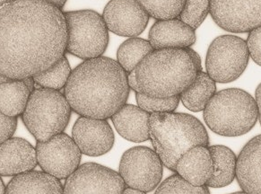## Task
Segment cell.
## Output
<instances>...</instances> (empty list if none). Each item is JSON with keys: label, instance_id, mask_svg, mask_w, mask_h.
Listing matches in <instances>:
<instances>
[{"label": "cell", "instance_id": "obj_1", "mask_svg": "<svg viewBox=\"0 0 261 194\" xmlns=\"http://www.w3.org/2000/svg\"><path fill=\"white\" fill-rule=\"evenodd\" d=\"M64 12L45 0H15L0 8V73L12 79L49 69L67 52Z\"/></svg>", "mask_w": 261, "mask_h": 194}, {"label": "cell", "instance_id": "obj_2", "mask_svg": "<svg viewBox=\"0 0 261 194\" xmlns=\"http://www.w3.org/2000/svg\"><path fill=\"white\" fill-rule=\"evenodd\" d=\"M127 73L108 57L86 60L71 72L64 94L80 116L107 119L126 105Z\"/></svg>", "mask_w": 261, "mask_h": 194}, {"label": "cell", "instance_id": "obj_3", "mask_svg": "<svg viewBox=\"0 0 261 194\" xmlns=\"http://www.w3.org/2000/svg\"><path fill=\"white\" fill-rule=\"evenodd\" d=\"M198 72L186 48L153 50L135 69L140 93L156 98L179 95L191 86Z\"/></svg>", "mask_w": 261, "mask_h": 194}, {"label": "cell", "instance_id": "obj_4", "mask_svg": "<svg viewBox=\"0 0 261 194\" xmlns=\"http://www.w3.org/2000/svg\"><path fill=\"white\" fill-rule=\"evenodd\" d=\"M150 140L164 166L175 171L179 157L195 146L209 147L205 126L194 116L180 112L150 113Z\"/></svg>", "mask_w": 261, "mask_h": 194}, {"label": "cell", "instance_id": "obj_5", "mask_svg": "<svg viewBox=\"0 0 261 194\" xmlns=\"http://www.w3.org/2000/svg\"><path fill=\"white\" fill-rule=\"evenodd\" d=\"M203 116L213 132L224 137H238L255 126L258 112L251 94L239 88H227L215 93Z\"/></svg>", "mask_w": 261, "mask_h": 194}, {"label": "cell", "instance_id": "obj_6", "mask_svg": "<svg viewBox=\"0 0 261 194\" xmlns=\"http://www.w3.org/2000/svg\"><path fill=\"white\" fill-rule=\"evenodd\" d=\"M71 113L72 108L64 93L40 87L31 93L22 119L36 140L43 142L65 131Z\"/></svg>", "mask_w": 261, "mask_h": 194}, {"label": "cell", "instance_id": "obj_7", "mask_svg": "<svg viewBox=\"0 0 261 194\" xmlns=\"http://www.w3.org/2000/svg\"><path fill=\"white\" fill-rule=\"evenodd\" d=\"M64 15L67 27V53L84 60L102 56L110 40L102 15L93 10L66 12Z\"/></svg>", "mask_w": 261, "mask_h": 194}, {"label": "cell", "instance_id": "obj_8", "mask_svg": "<svg viewBox=\"0 0 261 194\" xmlns=\"http://www.w3.org/2000/svg\"><path fill=\"white\" fill-rule=\"evenodd\" d=\"M249 59L246 41L235 35L218 36L207 50L206 73L217 83L232 82L245 71Z\"/></svg>", "mask_w": 261, "mask_h": 194}, {"label": "cell", "instance_id": "obj_9", "mask_svg": "<svg viewBox=\"0 0 261 194\" xmlns=\"http://www.w3.org/2000/svg\"><path fill=\"white\" fill-rule=\"evenodd\" d=\"M164 164L154 150L147 147H134L122 155L120 174L126 186L149 192L160 184Z\"/></svg>", "mask_w": 261, "mask_h": 194}, {"label": "cell", "instance_id": "obj_10", "mask_svg": "<svg viewBox=\"0 0 261 194\" xmlns=\"http://www.w3.org/2000/svg\"><path fill=\"white\" fill-rule=\"evenodd\" d=\"M35 150L42 171L59 180L67 179L75 172L82 157L74 139L64 132L47 141H37Z\"/></svg>", "mask_w": 261, "mask_h": 194}, {"label": "cell", "instance_id": "obj_11", "mask_svg": "<svg viewBox=\"0 0 261 194\" xmlns=\"http://www.w3.org/2000/svg\"><path fill=\"white\" fill-rule=\"evenodd\" d=\"M126 187L119 173L89 162L67 177L63 189L64 194H122Z\"/></svg>", "mask_w": 261, "mask_h": 194}, {"label": "cell", "instance_id": "obj_12", "mask_svg": "<svg viewBox=\"0 0 261 194\" xmlns=\"http://www.w3.org/2000/svg\"><path fill=\"white\" fill-rule=\"evenodd\" d=\"M210 15L224 30L250 33L261 26V0H210Z\"/></svg>", "mask_w": 261, "mask_h": 194}, {"label": "cell", "instance_id": "obj_13", "mask_svg": "<svg viewBox=\"0 0 261 194\" xmlns=\"http://www.w3.org/2000/svg\"><path fill=\"white\" fill-rule=\"evenodd\" d=\"M102 17L110 32L124 37H138L146 30L150 16L138 0H111Z\"/></svg>", "mask_w": 261, "mask_h": 194}, {"label": "cell", "instance_id": "obj_14", "mask_svg": "<svg viewBox=\"0 0 261 194\" xmlns=\"http://www.w3.org/2000/svg\"><path fill=\"white\" fill-rule=\"evenodd\" d=\"M72 138L81 153L89 157H100L111 151L115 136L107 119L81 116L72 130Z\"/></svg>", "mask_w": 261, "mask_h": 194}, {"label": "cell", "instance_id": "obj_15", "mask_svg": "<svg viewBox=\"0 0 261 194\" xmlns=\"http://www.w3.org/2000/svg\"><path fill=\"white\" fill-rule=\"evenodd\" d=\"M35 148L21 138H10L0 144V176H15L37 165Z\"/></svg>", "mask_w": 261, "mask_h": 194}, {"label": "cell", "instance_id": "obj_16", "mask_svg": "<svg viewBox=\"0 0 261 194\" xmlns=\"http://www.w3.org/2000/svg\"><path fill=\"white\" fill-rule=\"evenodd\" d=\"M148 37L153 50L188 48L197 41L194 29L178 17L157 20L151 27Z\"/></svg>", "mask_w": 261, "mask_h": 194}, {"label": "cell", "instance_id": "obj_17", "mask_svg": "<svg viewBox=\"0 0 261 194\" xmlns=\"http://www.w3.org/2000/svg\"><path fill=\"white\" fill-rule=\"evenodd\" d=\"M174 172L192 185H206L214 173L212 155L208 147L195 146L187 150L179 157Z\"/></svg>", "mask_w": 261, "mask_h": 194}, {"label": "cell", "instance_id": "obj_18", "mask_svg": "<svg viewBox=\"0 0 261 194\" xmlns=\"http://www.w3.org/2000/svg\"><path fill=\"white\" fill-rule=\"evenodd\" d=\"M236 179L249 194H261V135L250 139L237 157Z\"/></svg>", "mask_w": 261, "mask_h": 194}, {"label": "cell", "instance_id": "obj_19", "mask_svg": "<svg viewBox=\"0 0 261 194\" xmlns=\"http://www.w3.org/2000/svg\"><path fill=\"white\" fill-rule=\"evenodd\" d=\"M149 112L133 105H124L111 117L116 131L128 141L142 143L150 139Z\"/></svg>", "mask_w": 261, "mask_h": 194}, {"label": "cell", "instance_id": "obj_20", "mask_svg": "<svg viewBox=\"0 0 261 194\" xmlns=\"http://www.w3.org/2000/svg\"><path fill=\"white\" fill-rule=\"evenodd\" d=\"M6 194H64L60 180L43 171L32 170L14 176Z\"/></svg>", "mask_w": 261, "mask_h": 194}, {"label": "cell", "instance_id": "obj_21", "mask_svg": "<svg viewBox=\"0 0 261 194\" xmlns=\"http://www.w3.org/2000/svg\"><path fill=\"white\" fill-rule=\"evenodd\" d=\"M214 163V173L205 186L222 188L227 186L236 178L237 157L232 150L222 145L209 146Z\"/></svg>", "mask_w": 261, "mask_h": 194}, {"label": "cell", "instance_id": "obj_22", "mask_svg": "<svg viewBox=\"0 0 261 194\" xmlns=\"http://www.w3.org/2000/svg\"><path fill=\"white\" fill-rule=\"evenodd\" d=\"M217 93V82L204 71L198 72L191 86L179 94L182 105L191 112L204 111L206 105Z\"/></svg>", "mask_w": 261, "mask_h": 194}, {"label": "cell", "instance_id": "obj_23", "mask_svg": "<svg viewBox=\"0 0 261 194\" xmlns=\"http://www.w3.org/2000/svg\"><path fill=\"white\" fill-rule=\"evenodd\" d=\"M31 93L22 79H10L0 84V112L9 117L22 115Z\"/></svg>", "mask_w": 261, "mask_h": 194}, {"label": "cell", "instance_id": "obj_24", "mask_svg": "<svg viewBox=\"0 0 261 194\" xmlns=\"http://www.w3.org/2000/svg\"><path fill=\"white\" fill-rule=\"evenodd\" d=\"M153 51L149 41L138 37H131L120 45L117 52V61L124 70L134 71L141 60Z\"/></svg>", "mask_w": 261, "mask_h": 194}, {"label": "cell", "instance_id": "obj_25", "mask_svg": "<svg viewBox=\"0 0 261 194\" xmlns=\"http://www.w3.org/2000/svg\"><path fill=\"white\" fill-rule=\"evenodd\" d=\"M71 72L70 64L67 57L64 55L49 69L34 76V79L35 84L40 87L60 91L67 85Z\"/></svg>", "mask_w": 261, "mask_h": 194}, {"label": "cell", "instance_id": "obj_26", "mask_svg": "<svg viewBox=\"0 0 261 194\" xmlns=\"http://www.w3.org/2000/svg\"><path fill=\"white\" fill-rule=\"evenodd\" d=\"M138 2L150 17L164 20L178 17L186 0H138Z\"/></svg>", "mask_w": 261, "mask_h": 194}, {"label": "cell", "instance_id": "obj_27", "mask_svg": "<svg viewBox=\"0 0 261 194\" xmlns=\"http://www.w3.org/2000/svg\"><path fill=\"white\" fill-rule=\"evenodd\" d=\"M210 12V0H186L178 18L192 29H198Z\"/></svg>", "mask_w": 261, "mask_h": 194}, {"label": "cell", "instance_id": "obj_28", "mask_svg": "<svg viewBox=\"0 0 261 194\" xmlns=\"http://www.w3.org/2000/svg\"><path fill=\"white\" fill-rule=\"evenodd\" d=\"M154 194H210V191L208 187L195 186L175 174L164 180Z\"/></svg>", "mask_w": 261, "mask_h": 194}, {"label": "cell", "instance_id": "obj_29", "mask_svg": "<svg viewBox=\"0 0 261 194\" xmlns=\"http://www.w3.org/2000/svg\"><path fill=\"white\" fill-rule=\"evenodd\" d=\"M136 99L138 106L149 113L174 112L180 102L179 95L156 98L147 96L142 93H136Z\"/></svg>", "mask_w": 261, "mask_h": 194}, {"label": "cell", "instance_id": "obj_30", "mask_svg": "<svg viewBox=\"0 0 261 194\" xmlns=\"http://www.w3.org/2000/svg\"><path fill=\"white\" fill-rule=\"evenodd\" d=\"M246 43L250 58L261 67V26L250 31Z\"/></svg>", "mask_w": 261, "mask_h": 194}, {"label": "cell", "instance_id": "obj_31", "mask_svg": "<svg viewBox=\"0 0 261 194\" xmlns=\"http://www.w3.org/2000/svg\"><path fill=\"white\" fill-rule=\"evenodd\" d=\"M17 127V118L5 115L0 112V144L12 138Z\"/></svg>", "mask_w": 261, "mask_h": 194}, {"label": "cell", "instance_id": "obj_32", "mask_svg": "<svg viewBox=\"0 0 261 194\" xmlns=\"http://www.w3.org/2000/svg\"><path fill=\"white\" fill-rule=\"evenodd\" d=\"M127 84H128V86H129L130 89L133 90L136 93H140L139 88H138V83H137V79H136L135 70L127 74Z\"/></svg>", "mask_w": 261, "mask_h": 194}, {"label": "cell", "instance_id": "obj_33", "mask_svg": "<svg viewBox=\"0 0 261 194\" xmlns=\"http://www.w3.org/2000/svg\"><path fill=\"white\" fill-rule=\"evenodd\" d=\"M186 50L189 52V53L191 54V58H192L193 60H194L195 65H196V67H197V69H198V72H199V71H201V59H200V56L198 55V53H196L194 50H193V48H191V47H188V48H186Z\"/></svg>", "mask_w": 261, "mask_h": 194}, {"label": "cell", "instance_id": "obj_34", "mask_svg": "<svg viewBox=\"0 0 261 194\" xmlns=\"http://www.w3.org/2000/svg\"><path fill=\"white\" fill-rule=\"evenodd\" d=\"M255 100L257 103V112H258V116H257V119L259 120L261 126V83L257 86V89H256V93H255Z\"/></svg>", "mask_w": 261, "mask_h": 194}, {"label": "cell", "instance_id": "obj_35", "mask_svg": "<svg viewBox=\"0 0 261 194\" xmlns=\"http://www.w3.org/2000/svg\"><path fill=\"white\" fill-rule=\"evenodd\" d=\"M24 83H25V85H27V87L29 88L31 92L33 93L34 92V89H35V81H34V77H30V78H27V79H22Z\"/></svg>", "mask_w": 261, "mask_h": 194}, {"label": "cell", "instance_id": "obj_36", "mask_svg": "<svg viewBox=\"0 0 261 194\" xmlns=\"http://www.w3.org/2000/svg\"><path fill=\"white\" fill-rule=\"evenodd\" d=\"M122 194H146V192L143 191V190L133 189V188H130V187H126Z\"/></svg>", "mask_w": 261, "mask_h": 194}, {"label": "cell", "instance_id": "obj_37", "mask_svg": "<svg viewBox=\"0 0 261 194\" xmlns=\"http://www.w3.org/2000/svg\"><path fill=\"white\" fill-rule=\"evenodd\" d=\"M45 1H47V2H49V3H51V4L56 6V7L61 9V8H64V6L66 4V2H67V0H45Z\"/></svg>", "mask_w": 261, "mask_h": 194}, {"label": "cell", "instance_id": "obj_38", "mask_svg": "<svg viewBox=\"0 0 261 194\" xmlns=\"http://www.w3.org/2000/svg\"><path fill=\"white\" fill-rule=\"evenodd\" d=\"M0 194H6V186L1 176H0Z\"/></svg>", "mask_w": 261, "mask_h": 194}, {"label": "cell", "instance_id": "obj_39", "mask_svg": "<svg viewBox=\"0 0 261 194\" xmlns=\"http://www.w3.org/2000/svg\"><path fill=\"white\" fill-rule=\"evenodd\" d=\"M10 79H9V78H8V77H6V76L3 75V74H1V73H0V84L7 82V81H9Z\"/></svg>", "mask_w": 261, "mask_h": 194}, {"label": "cell", "instance_id": "obj_40", "mask_svg": "<svg viewBox=\"0 0 261 194\" xmlns=\"http://www.w3.org/2000/svg\"><path fill=\"white\" fill-rule=\"evenodd\" d=\"M13 1H15V0H0V8H2V7H4L5 5L11 3Z\"/></svg>", "mask_w": 261, "mask_h": 194}, {"label": "cell", "instance_id": "obj_41", "mask_svg": "<svg viewBox=\"0 0 261 194\" xmlns=\"http://www.w3.org/2000/svg\"><path fill=\"white\" fill-rule=\"evenodd\" d=\"M230 194H249L247 193V192H245V191H238V192H233V193H230Z\"/></svg>", "mask_w": 261, "mask_h": 194}]
</instances>
